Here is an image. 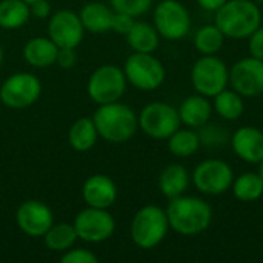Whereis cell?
<instances>
[{"label":"cell","mask_w":263,"mask_h":263,"mask_svg":"<svg viewBox=\"0 0 263 263\" xmlns=\"http://www.w3.org/2000/svg\"><path fill=\"white\" fill-rule=\"evenodd\" d=\"M170 230L180 236H199L213 222V208L208 202L196 196H179L170 199L166 206Z\"/></svg>","instance_id":"1"},{"label":"cell","mask_w":263,"mask_h":263,"mask_svg":"<svg viewBox=\"0 0 263 263\" xmlns=\"http://www.w3.org/2000/svg\"><path fill=\"white\" fill-rule=\"evenodd\" d=\"M214 23L227 39H248L262 25V11L254 0H228L216 11Z\"/></svg>","instance_id":"2"},{"label":"cell","mask_w":263,"mask_h":263,"mask_svg":"<svg viewBox=\"0 0 263 263\" xmlns=\"http://www.w3.org/2000/svg\"><path fill=\"white\" fill-rule=\"evenodd\" d=\"M92 120L99 137L109 143H125L131 140L139 129L137 114L120 102L99 105Z\"/></svg>","instance_id":"3"},{"label":"cell","mask_w":263,"mask_h":263,"mask_svg":"<svg viewBox=\"0 0 263 263\" xmlns=\"http://www.w3.org/2000/svg\"><path fill=\"white\" fill-rule=\"evenodd\" d=\"M170 231L166 211L157 205L142 206L133 217L129 234L136 247L153 250L159 247Z\"/></svg>","instance_id":"4"},{"label":"cell","mask_w":263,"mask_h":263,"mask_svg":"<svg viewBox=\"0 0 263 263\" xmlns=\"http://www.w3.org/2000/svg\"><path fill=\"white\" fill-rule=\"evenodd\" d=\"M191 85L197 94L214 97L230 85V68L214 55H200L191 68Z\"/></svg>","instance_id":"5"},{"label":"cell","mask_w":263,"mask_h":263,"mask_svg":"<svg viewBox=\"0 0 263 263\" xmlns=\"http://www.w3.org/2000/svg\"><path fill=\"white\" fill-rule=\"evenodd\" d=\"M128 83L140 91H154L160 88L166 79L163 63L151 52L131 54L123 66Z\"/></svg>","instance_id":"6"},{"label":"cell","mask_w":263,"mask_h":263,"mask_svg":"<svg viewBox=\"0 0 263 263\" xmlns=\"http://www.w3.org/2000/svg\"><path fill=\"white\" fill-rule=\"evenodd\" d=\"M139 119V128L151 139L166 140L174 131L182 126L179 109L166 102H151L142 108Z\"/></svg>","instance_id":"7"},{"label":"cell","mask_w":263,"mask_h":263,"mask_svg":"<svg viewBox=\"0 0 263 263\" xmlns=\"http://www.w3.org/2000/svg\"><path fill=\"white\" fill-rule=\"evenodd\" d=\"M126 77L122 68L116 65L99 66L88 79L86 91L97 105L119 102L126 91Z\"/></svg>","instance_id":"8"},{"label":"cell","mask_w":263,"mask_h":263,"mask_svg":"<svg viewBox=\"0 0 263 263\" xmlns=\"http://www.w3.org/2000/svg\"><path fill=\"white\" fill-rule=\"evenodd\" d=\"M191 180L199 193L205 196H222L231 190L234 171L222 159H206L194 168Z\"/></svg>","instance_id":"9"},{"label":"cell","mask_w":263,"mask_h":263,"mask_svg":"<svg viewBox=\"0 0 263 263\" xmlns=\"http://www.w3.org/2000/svg\"><path fill=\"white\" fill-rule=\"evenodd\" d=\"M191 14L179 0H162L154 9V26L166 40H182L191 31Z\"/></svg>","instance_id":"10"},{"label":"cell","mask_w":263,"mask_h":263,"mask_svg":"<svg viewBox=\"0 0 263 263\" xmlns=\"http://www.w3.org/2000/svg\"><path fill=\"white\" fill-rule=\"evenodd\" d=\"M42 94V83L31 72H15L5 79L0 86V100L12 109H23L34 105Z\"/></svg>","instance_id":"11"},{"label":"cell","mask_w":263,"mask_h":263,"mask_svg":"<svg viewBox=\"0 0 263 263\" xmlns=\"http://www.w3.org/2000/svg\"><path fill=\"white\" fill-rule=\"evenodd\" d=\"M77 237L86 243H102L116 231V220L103 208L86 206L74 219Z\"/></svg>","instance_id":"12"},{"label":"cell","mask_w":263,"mask_h":263,"mask_svg":"<svg viewBox=\"0 0 263 263\" xmlns=\"http://www.w3.org/2000/svg\"><path fill=\"white\" fill-rule=\"evenodd\" d=\"M230 86L243 99L263 94V60L253 55L237 60L230 68Z\"/></svg>","instance_id":"13"},{"label":"cell","mask_w":263,"mask_h":263,"mask_svg":"<svg viewBox=\"0 0 263 263\" xmlns=\"http://www.w3.org/2000/svg\"><path fill=\"white\" fill-rule=\"evenodd\" d=\"M85 35L79 14L69 9L54 12L48 22V37L59 48H77Z\"/></svg>","instance_id":"14"},{"label":"cell","mask_w":263,"mask_h":263,"mask_svg":"<svg viewBox=\"0 0 263 263\" xmlns=\"http://www.w3.org/2000/svg\"><path fill=\"white\" fill-rule=\"evenodd\" d=\"M15 222L18 230L29 237H43V234L52 227L54 216L51 208L40 200H25L15 213Z\"/></svg>","instance_id":"15"},{"label":"cell","mask_w":263,"mask_h":263,"mask_svg":"<svg viewBox=\"0 0 263 263\" xmlns=\"http://www.w3.org/2000/svg\"><path fill=\"white\" fill-rule=\"evenodd\" d=\"M234 154L245 163L259 165L263 160V131L256 126H240L231 136Z\"/></svg>","instance_id":"16"},{"label":"cell","mask_w":263,"mask_h":263,"mask_svg":"<svg viewBox=\"0 0 263 263\" xmlns=\"http://www.w3.org/2000/svg\"><path fill=\"white\" fill-rule=\"evenodd\" d=\"M82 197L88 206L108 210L117 200V186L111 177L105 174H92L83 182Z\"/></svg>","instance_id":"17"},{"label":"cell","mask_w":263,"mask_h":263,"mask_svg":"<svg viewBox=\"0 0 263 263\" xmlns=\"http://www.w3.org/2000/svg\"><path fill=\"white\" fill-rule=\"evenodd\" d=\"M177 109L182 125L193 129H199L203 125H206L214 111L210 97H205L202 94H194L186 97Z\"/></svg>","instance_id":"18"},{"label":"cell","mask_w":263,"mask_h":263,"mask_svg":"<svg viewBox=\"0 0 263 263\" xmlns=\"http://www.w3.org/2000/svg\"><path fill=\"white\" fill-rule=\"evenodd\" d=\"M59 46L49 37H32L23 46V59L35 68H48L57 62Z\"/></svg>","instance_id":"19"},{"label":"cell","mask_w":263,"mask_h":263,"mask_svg":"<svg viewBox=\"0 0 263 263\" xmlns=\"http://www.w3.org/2000/svg\"><path fill=\"white\" fill-rule=\"evenodd\" d=\"M112 15H114V9L99 2H89L83 5L79 12L85 31L92 34H103L111 31Z\"/></svg>","instance_id":"20"},{"label":"cell","mask_w":263,"mask_h":263,"mask_svg":"<svg viewBox=\"0 0 263 263\" xmlns=\"http://www.w3.org/2000/svg\"><path fill=\"white\" fill-rule=\"evenodd\" d=\"M191 182L190 173L183 165L171 163L165 166L159 176V190L170 200L185 194Z\"/></svg>","instance_id":"21"},{"label":"cell","mask_w":263,"mask_h":263,"mask_svg":"<svg viewBox=\"0 0 263 263\" xmlns=\"http://www.w3.org/2000/svg\"><path fill=\"white\" fill-rule=\"evenodd\" d=\"M134 52H154L160 43V34L156 26L146 22H134L129 32L125 35Z\"/></svg>","instance_id":"22"},{"label":"cell","mask_w":263,"mask_h":263,"mask_svg":"<svg viewBox=\"0 0 263 263\" xmlns=\"http://www.w3.org/2000/svg\"><path fill=\"white\" fill-rule=\"evenodd\" d=\"M97 139H99V133L94 125V120L88 117L77 119L68 131V142L71 148L79 153L89 151L96 145Z\"/></svg>","instance_id":"23"},{"label":"cell","mask_w":263,"mask_h":263,"mask_svg":"<svg viewBox=\"0 0 263 263\" xmlns=\"http://www.w3.org/2000/svg\"><path fill=\"white\" fill-rule=\"evenodd\" d=\"M233 196L243 203H251L259 200L263 196V180L259 173L247 171L240 176H234L231 185Z\"/></svg>","instance_id":"24"},{"label":"cell","mask_w":263,"mask_h":263,"mask_svg":"<svg viewBox=\"0 0 263 263\" xmlns=\"http://www.w3.org/2000/svg\"><path fill=\"white\" fill-rule=\"evenodd\" d=\"M213 99H214L213 109L217 112V116L220 119L234 122L242 117V114L245 111V100L233 88H225Z\"/></svg>","instance_id":"25"},{"label":"cell","mask_w":263,"mask_h":263,"mask_svg":"<svg viewBox=\"0 0 263 263\" xmlns=\"http://www.w3.org/2000/svg\"><path fill=\"white\" fill-rule=\"evenodd\" d=\"M168 149L173 156L179 159H186L194 156L202 146L197 129L193 128H179L168 139Z\"/></svg>","instance_id":"26"},{"label":"cell","mask_w":263,"mask_h":263,"mask_svg":"<svg viewBox=\"0 0 263 263\" xmlns=\"http://www.w3.org/2000/svg\"><path fill=\"white\" fill-rule=\"evenodd\" d=\"M77 233L72 223H52V227L43 234V243L48 250L55 253H65L72 248L77 240Z\"/></svg>","instance_id":"27"},{"label":"cell","mask_w":263,"mask_h":263,"mask_svg":"<svg viewBox=\"0 0 263 263\" xmlns=\"http://www.w3.org/2000/svg\"><path fill=\"white\" fill-rule=\"evenodd\" d=\"M225 34L220 31V28L216 23L203 25L200 26L194 34V48L202 55H214L217 54L223 43H225Z\"/></svg>","instance_id":"28"},{"label":"cell","mask_w":263,"mask_h":263,"mask_svg":"<svg viewBox=\"0 0 263 263\" xmlns=\"http://www.w3.org/2000/svg\"><path fill=\"white\" fill-rule=\"evenodd\" d=\"M31 17L29 5L23 0H2L0 2V28L17 29L23 26Z\"/></svg>","instance_id":"29"},{"label":"cell","mask_w":263,"mask_h":263,"mask_svg":"<svg viewBox=\"0 0 263 263\" xmlns=\"http://www.w3.org/2000/svg\"><path fill=\"white\" fill-rule=\"evenodd\" d=\"M197 133L200 137V143L208 148H220V146L230 143V140H231V137L223 129V126L210 125V122L206 125H203L202 128H199Z\"/></svg>","instance_id":"30"},{"label":"cell","mask_w":263,"mask_h":263,"mask_svg":"<svg viewBox=\"0 0 263 263\" xmlns=\"http://www.w3.org/2000/svg\"><path fill=\"white\" fill-rule=\"evenodd\" d=\"M153 2L154 0H111V5L114 11L139 17L151 9Z\"/></svg>","instance_id":"31"},{"label":"cell","mask_w":263,"mask_h":263,"mask_svg":"<svg viewBox=\"0 0 263 263\" xmlns=\"http://www.w3.org/2000/svg\"><path fill=\"white\" fill-rule=\"evenodd\" d=\"M60 262L63 263H97L99 257L85 248H69L65 251V254L60 257Z\"/></svg>","instance_id":"32"},{"label":"cell","mask_w":263,"mask_h":263,"mask_svg":"<svg viewBox=\"0 0 263 263\" xmlns=\"http://www.w3.org/2000/svg\"><path fill=\"white\" fill-rule=\"evenodd\" d=\"M134 17L129 15V14H125V12H119V11H114V15H112V23H111V31L120 34V35H126L129 32V29L133 28L134 25Z\"/></svg>","instance_id":"33"},{"label":"cell","mask_w":263,"mask_h":263,"mask_svg":"<svg viewBox=\"0 0 263 263\" xmlns=\"http://www.w3.org/2000/svg\"><path fill=\"white\" fill-rule=\"evenodd\" d=\"M247 40H248L250 55L263 60V25H260Z\"/></svg>","instance_id":"34"},{"label":"cell","mask_w":263,"mask_h":263,"mask_svg":"<svg viewBox=\"0 0 263 263\" xmlns=\"http://www.w3.org/2000/svg\"><path fill=\"white\" fill-rule=\"evenodd\" d=\"M77 57H76V49L74 48H59V54H57V62L62 68L69 69L76 65Z\"/></svg>","instance_id":"35"},{"label":"cell","mask_w":263,"mask_h":263,"mask_svg":"<svg viewBox=\"0 0 263 263\" xmlns=\"http://www.w3.org/2000/svg\"><path fill=\"white\" fill-rule=\"evenodd\" d=\"M29 11L37 18H46L51 14V3L48 0H35L29 3Z\"/></svg>","instance_id":"36"},{"label":"cell","mask_w":263,"mask_h":263,"mask_svg":"<svg viewBox=\"0 0 263 263\" xmlns=\"http://www.w3.org/2000/svg\"><path fill=\"white\" fill-rule=\"evenodd\" d=\"M197 5L205 9V11H211V12H216L223 3H227L228 0H196Z\"/></svg>","instance_id":"37"},{"label":"cell","mask_w":263,"mask_h":263,"mask_svg":"<svg viewBox=\"0 0 263 263\" xmlns=\"http://www.w3.org/2000/svg\"><path fill=\"white\" fill-rule=\"evenodd\" d=\"M257 173H259V176L262 177V180H263V160L259 163V170H257Z\"/></svg>","instance_id":"38"},{"label":"cell","mask_w":263,"mask_h":263,"mask_svg":"<svg viewBox=\"0 0 263 263\" xmlns=\"http://www.w3.org/2000/svg\"><path fill=\"white\" fill-rule=\"evenodd\" d=\"M2 62H3V49L0 46V65H2Z\"/></svg>","instance_id":"39"},{"label":"cell","mask_w":263,"mask_h":263,"mask_svg":"<svg viewBox=\"0 0 263 263\" xmlns=\"http://www.w3.org/2000/svg\"><path fill=\"white\" fill-rule=\"evenodd\" d=\"M23 2H26V3L29 5V3H32V2H35V0H23Z\"/></svg>","instance_id":"40"},{"label":"cell","mask_w":263,"mask_h":263,"mask_svg":"<svg viewBox=\"0 0 263 263\" xmlns=\"http://www.w3.org/2000/svg\"><path fill=\"white\" fill-rule=\"evenodd\" d=\"M254 2H256L257 5H260V3H263V0H254Z\"/></svg>","instance_id":"41"}]
</instances>
